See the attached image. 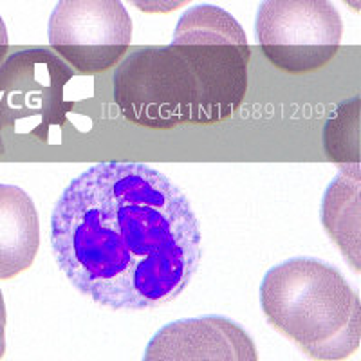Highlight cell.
Masks as SVG:
<instances>
[{"label":"cell","mask_w":361,"mask_h":361,"mask_svg":"<svg viewBox=\"0 0 361 361\" xmlns=\"http://www.w3.org/2000/svg\"><path fill=\"white\" fill-rule=\"evenodd\" d=\"M54 53L78 74H98L125 56L132 20L121 0H58L47 25Z\"/></svg>","instance_id":"8992f818"},{"label":"cell","mask_w":361,"mask_h":361,"mask_svg":"<svg viewBox=\"0 0 361 361\" xmlns=\"http://www.w3.org/2000/svg\"><path fill=\"white\" fill-rule=\"evenodd\" d=\"M6 304H4V296H2V291H0V360L6 353Z\"/></svg>","instance_id":"7c38bea8"},{"label":"cell","mask_w":361,"mask_h":361,"mask_svg":"<svg viewBox=\"0 0 361 361\" xmlns=\"http://www.w3.org/2000/svg\"><path fill=\"white\" fill-rule=\"evenodd\" d=\"M360 166H341L324 193L322 222L354 271H360Z\"/></svg>","instance_id":"9c48e42d"},{"label":"cell","mask_w":361,"mask_h":361,"mask_svg":"<svg viewBox=\"0 0 361 361\" xmlns=\"http://www.w3.org/2000/svg\"><path fill=\"white\" fill-rule=\"evenodd\" d=\"M51 247L83 296L114 311H145L188 288L202 233L172 179L147 164L111 161L63 188L51 215Z\"/></svg>","instance_id":"6da1fadb"},{"label":"cell","mask_w":361,"mask_h":361,"mask_svg":"<svg viewBox=\"0 0 361 361\" xmlns=\"http://www.w3.org/2000/svg\"><path fill=\"white\" fill-rule=\"evenodd\" d=\"M250 334L224 316H202L164 325L148 343L145 361H255Z\"/></svg>","instance_id":"52a82bcc"},{"label":"cell","mask_w":361,"mask_h":361,"mask_svg":"<svg viewBox=\"0 0 361 361\" xmlns=\"http://www.w3.org/2000/svg\"><path fill=\"white\" fill-rule=\"evenodd\" d=\"M76 71L47 47H29L0 63V135L15 132L47 140L74 109Z\"/></svg>","instance_id":"277c9868"},{"label":"cell","mask_w":361,"mask_h":361,"mask_svg":"<svg viewBox=\"0 0 361 361\" xmlns=\"http://www.w3.org/2000/svg\"><path fill=\"white\" fill-rule=\"evenodd\" d=\"M9 49V38H8V29H6L4 20L0 17V63L4 62L6 54Z\"/></svg>","instance_id":"4fadbf2b"},{"label":"cell","mask_w":361,"mask_h":361,"mask_svg":"<svg viewBox=\"0 0 361 361\" xmlns=\"http://www.w3.org/2000/svg\"><path fill=\"white\" fill-rule=\"evenodd\" d=\"M40 247V221L33 199L18 186L0 185V280L33 266Z\"/></svg>","instance_id":"ba28073f"},{"label":"cell","mask_w":361,"mask_h":361,"mask_svg":"<svg viewBox=\"0 0 361 361\" xmlns=\"http://www.w3.org/2000/svg\"><path fill=\"white\" fill-rule=\"evenodd\" d=\"M250 44L230 13L212 4L180 15L169 45H148L119 60L114 102L130 123L169 130L230 118L247 92Z\"/></svg>","instance_id":"7a4b0ae2"},{"label":"cell","mask_w":361,"mask_h":361,"mask_svg":"<svg viewBox=\"0 0 361 361\" xmlns=\"http://www.w3.org/2000/svg\"><path fill=\"white\" fill-rule=\"evenodd\" d=\"M324 150L340 166H360V96L340 103L324 128Z\"/></svg>","instance_id":"30bf717a"},{"label":"cell","mask_w":361,"mask_h":361,"mask_svg":"<svg viewBox=\"0 0 361 361\" xmlns=\"http://www.w3.org/2000/svg\"><path fill=\"white\" fill-rule=\"evenodd\" d=\"M345 4H349L353 8V11H360V0H343Z\"/></svg>","instance_id":"5bb4252c"},{"label":"cell","mask_w":361,"mask_h":361,"mask_svg":"<svg viewBox=\"0 0 361 361\" xmlns=\"http://www.w3.org/2000/svg\"><path fill=\"white\" fill-rule=\"evenodd\" d=\"M260 307L312 360H347L360 347V296L324 260L295 257L271 267L260 283Z\"/></svg>","instance_id":"3957f363"},{"label":"cell","mask_w":361,"mask_h":361,"mask_svg":"<svg viewBox=\"0 0 361 361\" xmlns=\"http://www.w3.org/2000/svg\"><path fill=\"white\" fill-rule=\"evenodd\" d=\"M255 35L271 66L289 74H309L336 56L343 22L331 0H264Z\"/></svg>","instance_id":"5b68a950"},{"label":"cell","mask_w":361,"mask_h":361,"mask_svg":"<svg viewBox=\"0 0 361 361\" xmlns=\"http://www.w3.org/2000/svg\"><path fill=\"white\" fill-rule=\"evenodd\" d=\"M128 2L143 13H172L188 4L190 0H128Z\"/></svg>","instance_id":"8fae6325"}]
</instances>
